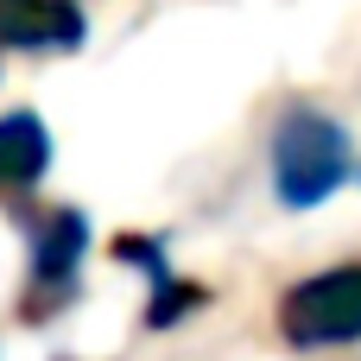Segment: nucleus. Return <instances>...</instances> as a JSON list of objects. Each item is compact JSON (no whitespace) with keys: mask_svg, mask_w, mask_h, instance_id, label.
<instances>
[{"mask_svg":"<svg viewBox=\"0 0 361 361\" xmlns=\"http://www.w3.org/2000/svg\"><path fill=\"white\" fill-rule=\"evenodd\" d=\"M44 165H51V140H44V127H38V114H6L0 121V197H19V190H32L38 178H44Z\"/></svg>","mask_w":361,"mask_h":361,"instance_id":"nucleus-4","label":"nucleus"},{"mask_svg":"<svg viewBox=\"0 0 361 361\" xmlns=\"http://www.w3.org/2000/svg\"><path fill=\"white\" fill-rule=\"evenodd\" d=\"M349 178V133L317 114V108H292L273 133V184L292 209L324 203L336 184Z\"/></svg>","mask_w":361,"mask_h":361,"instance_id":"nucleus-1","label":"nucleus"},{"mask_svg":"<svg viewBox=\"0 0 361 361\" xmlns=\"http://www.w3.org/2000/svg\"><path fill=\"white\" fill-rule=\"evenodd\" d=\"M286 336L298 349H324V343H361V267H336L324 279H305L286 311H279Z\"/></svg>","mask_w":361,"mask_h":361,"instance_id":"nucleus-2","label":"nucleus"},{"mask_svg":"<svg viewBox=\"0 0 361 361\" xmlns=\"http://www.w3.org/2000/svg\"><path fill=\"white\" fill-rule=\"evenodd\" d=\"M82 38V13L76 6H0V44H25V51H57Z\"/></svg>","mask_w":361,"mask_h":361,"instance_id":"nucleus-5","label":"nucleus"},{"mask_svg":"<svg viewBox=\"0 0 361 361\" xmlns=\"http://www.w3.org/2000/svg\"><path fill=\"white\" fill-rule=\"evenodd\" d=\"M82 216L76 209H51L32 228V317L44 311V298H70L76 292V267H82Z\"/></svg>","mask_w":361,"mask_h":361,"instance_id":"nucleus-3","label":"nucleus"}]
</instances>
